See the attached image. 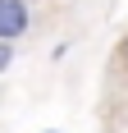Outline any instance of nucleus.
I'll return each instance as SVG.
<instances>
[{
  "mask_svg": "<svg viewBox=\"0 0 128 133\" xmlns=\"http://www.w3.org/2000/svg\"><path fill=\"white\" fill-rule=\"evenodd\" d=\"M32 32V5L27 0H0V41H18Z\"/></svg>",
  "mask_w": 128,
  "mask_h": 133,
  "instance_id": "obj_1",
  "label": "nucleus"
},
{
  "mask_svg": "<svg viewBox=\"0 0 128 133\" xmlns=\"http://www.w3.org/2000/svg\"><path fill=\"white\" fill-rule=\"evenodd\" d=\"M14 55H18V51H14V41H0V74H9V69H14Z\"/></svg>",
  "mask_w": 128,
  "mask_h": 133,
  "instance_id": "obj_2",
  "label": "nucleus"
},
{
  "mask_svg": "<svg viewBox=\"0 0 128 133\" xmlns=\"http://www.w3.org/2000/svg\"><path fill=\"white\" fill-rule=\"evenodd\" d=\"M27 5H46V0H27Z\"/></svg>",
  "mask_w": 128,
  "mask_h": 133,
  "instance_id": "obj_3",
  "label": "nucleus"
},
{
  "mask_svg": "<svg viewBox=\"0 0 128 133\" xmlns=\"http://www.w3.org/2000/svg\"><path fill=\"white\" fill-rule=\"evenodd\" d=\"M46 133H55V129H46Z\"/></svg>",
  "mask_w": 128,
  "mask_h": 133,
  "instance_id": "obj_4",
  "label": "nucleus"
}]
</instances>
